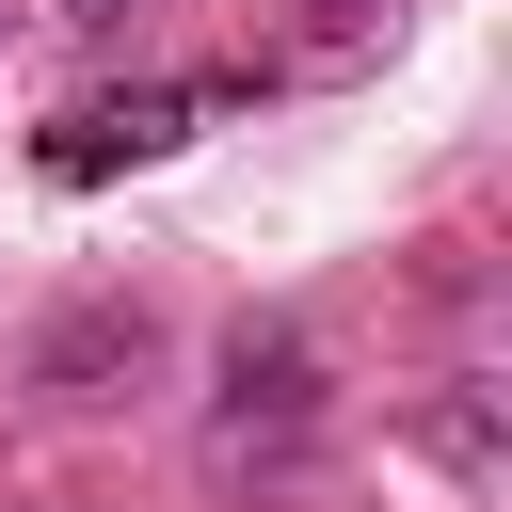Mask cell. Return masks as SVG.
I'll return each instance as SVG.
<instances>
[{"label": "cell", "instance_id": "obj_1", "mask_svg": "<svg viewBox=\"0 0 512 512\" xmlns=\"http://www.w3.org/2000/svg\"><path fill=\"white\" fill-rule=\"evenodd\" d=\"M224 112V80H144V96H80L64 128H48V176L80 192V176H112V160H160V144H192Z\"/></svg>", "mask_w": 512, "mask_h": 512}, {"label": "cell", "instance_id": "obj_2", "mask_svg": "<svg viewBox=\"0 0 512 512\" xmlns=\"http://www.w3.org/2000/svg\"><path fill=\"white\" fill-rule=\"evenodd\" d=\"M304 416H320V352L304 336H240L224 352V432L256 448V432H304Z\"/></svg>", "mask_w": 512, "mask_h": 512}, {"label": "cell", "instance_id": "obj_3", "mask_svg": "<svg viewBox=\"0 0 512 512\" xmlns=\"http://www.w3.org/2000/svg\"><path fill=\"white\" fill-rule=\"evenodd\" d=\"M160 336H144V304H80L48 352H32V384H64V400H112V368H144Z\"/></svg>", "mask_w": 512, "mask_h": 512}]
</instances>
